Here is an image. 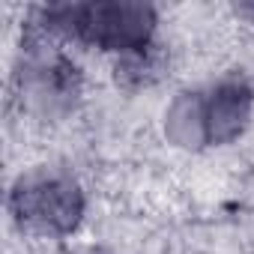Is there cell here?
Segmentation results:
<instances>
[{
	"label": "cell",
	"mask_w": 254,
	"mask_h": 254,
	"mask_svg": "<svg viewBox=\"0 0 254 254\" xmlns=\"http://www.w3.org/2000/svg\"><path fill=\"white\" fill-rule=\"evenodd\" d=\"M48 33L117 51L126 57H141L150 51L156 33V9L150 3H51L39 9Z\"/></svg>",
	"instance_id": "cell-1"
},
{
	"label": "cell",
	"mask_w": 254,
	"mask_h": 254,
	"mask_svg": "<svg viewBox=\"0 0 254 254\" xmlns=\"http://www.w3.org/2000/svg\"><path fill=\"white\" fill-rule=\"evenodd\" d=\"M251 87L242 78L218 81L200 93H183L168 111V135L180 147L230 144L251 117Z\"/></svg>",
	"instance_id": "cell-2"
},
{
	"label": "cell",
	"mask_w": 254,
	"mask_h": 254,
	"mask_svg": "<svg viewBox=\"0 0 254 254\" xmlns=\"http://www.w3.org/2000/svg\"><path fill=\"white\" fill-rule=\"evenodd\" d=\"M9 209L15 221L27 230L45 236H66L78 227L84 215V194L72 177L36 171L15 183L9 194Z\"/></svg>",
	"instance_id": "cell-3"
},
{
	"label": "cell",
	"mask_w": 254,
	"mask_h": 254,
	"mask_svg": "<svg viewBox=\"0 0 254 254\" xmlns=\"http://www.w3.org/2000/svg\"><path fill=\"white\" fill-rule=\"evenodd\" d=\"M36 51L30 54L24 66V84L30 96L45 108V111H66L72 108L78 96V69L57 51H45V45H33Z\"/></svg>",
	"instance_id": "cell-4"
}]
</instances>
